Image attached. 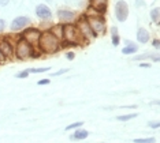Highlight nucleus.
Returning <instances> with one entry per match:
<instances>
[{
    "mask_svg": "<svg viewBox=\"0 0 160 143\" xmlns=\"http://www.w3.org/2000/svg\"><path fill=\"white\" fill-rule=\"evenodd\" d=\"M38 49L41 53H47V55H52L59 52L60 49V40L55 37L49 30L47 31H41L38 38V44H37Z\"/></svg>",
    "mask_w": 160,
    "mask_h": 143,
    "instance_id": "nucleus-1",
    "label": "nucleus"
},
{
    "mask_svg": "<svg viewBox=\"0 0 160 143\" xmlns=\"http://www.w3.org/2000/svg\"><path fill=\"white\" fill-rule=\"evenodd\" d=\"M14 53L18 60H28L30 57H34V46H32L28 41H25L19 37V40L17 41V45L14 48Z\"/></svg>",
    "mask_w": 160,
    "mask_h": 143,
    "instance_id": "nucleus-2",
    "label": "nucleus"
},
{
    "mask_svg": "<svg viewBox=\"0 0 160 143\" xmlns=\"http://www.w3.org/2000/svg\"><path fill=\"white\" fill-rule=\"evenodd\" d=\"M85 17L94 37H100L107 31V26H105V21L103 17L100 15H85Z\"/></svg>",
    "mask_w": 160,
    "mask_h": 143,
    "instance_id": "nucleus-3",
    "label": "nucleus"
},
{
    "mask_svg": "<svg viewBox=\"0 0 160 143\" xmlns=\"http://www.w3.org/2000/svg\"><path fill=\"white\" fill-rule=\"evenodd\" d=\"M75 27L78 29L79 34H81V37L83 38V41H85L86 44H88L90 40L94 38V36H93L92 30H90L89 23H88V21H86V17L85 15L79 17L78 19H77V22H75Z\"/></svg>",
    "mask_w": 160,
    "mask_h": 143,
    "instance_id": "nucleus-4",
    "label": "nucleus"
},
{
    "mask_svg": "<svg viewBox=\"0 0 160 143\" xmlns=\"http://www.w3.org/2000/svg\"><path fill=\"white\" fill-rule=\"evenodd\" d=\"M40 34H41V31H40L38 29L29 27V29H26V30L22 31V34H21V38L25 40V41H28L32 46H37Z\"/></svg>",
    "mask_w": 160,
    "mask_h": 143,
    "instance_id": "nucleus-5",
    "label": "nucleus"
},
{
    "mask_svg": "<svg viewBox=\"0 0 160 143\" xmlns=\"http://www.w3.org/2000/svg\"><path fill=\"white\" fill-rule=\"evenodd\" d=\"M115 17L119 22H125L129 17V6L125 0H119L115 4Z\"/></svg>",
    "mask_w": 160,
    "mask_h": 143,
    "instance_id": "nucleus-6",
    "label": "nucleus"
},
{
    "mask_svg": "<svg viewBox=\"0 0 160 143\" xmlns=\"http://www.w3.org/2000/svg\"><path fill=\"white\" fill-rule=\"evenodd\" d=\"M0 52H2L4 59H11L14 55V46L8 38H2L0 40Z\"/></svg>",
    "mask_w": 160,
    "mask_h": 143,
    "instance_id": "nucleus-7",
    "label": "nucleus"
},
{
    "mask_svg": "<svg viewBox=\"0 0 160 143\" xmlns=\"http://www.w3.org/2000/svg\"><path fill=\"white\" fill-rule=\"evenodd\" d=\"M108 0H89V8L96 11L97 15H101L107 11Z\"/></svg>",
    "mask_w": 160,
    "mask_h": 143,
    "instance_id": "nucleus-8",
    "label": "nucleus"
},
{
    "mask_svg": "<svg viewBox=\"0 0 160 143\" xmlns=\"http://www.w3.org/2000/svg\"><path fill=\"white\" fill-rule=\"evenodd\" d=\"M29 23H30V19H29L28 17H17V18H14V21L11 22V30L19 31L26 27Z\"/></svg>",
    "mask_w": 160,
    "mask_h": 143,
    "instance_id": "nucleus-9",
    "label": "nucleus"
},
{
    "mask_svg": "<svg viewBox=\"0 0 160 143\" xmlns=\"http://www.w3.org/2000/svg\"><path fill=\"white\" fill-rule=\"evenodd\" d=\"M36 15L42 21H49L52 18V12L47 4H38L36 7Z\"/></svg>",
    "mask_w": 160,
    "mask_h": 143,
    "instance_id": "nucleus-10",
    "label": "nucleus"
},
{
    "mask_svg": "<svg viewBox=\"0 0 160 143\" xmlns=\"http://www.w3.org/2000/svg\"><path fill=\"white\" fill-rule=\"evenodd\" d=\"M58 18L64 23H70L71 21L75 19V14L70 10H59L58 11Z\"/></svg>",
    "mask_w": 160,
    "mask_h": 143,
    "instance_id": "nucleus-11",
    "label": "nucleus"
},
{
    "mask_svg": "<svg viewBox=\"0 0 160 143\" xmlns=\"http://www.w3.org/2000/svg\"><path fill=\"white\" fill-rule=\"evenodd\" d=\"M149 40H151V34H149V31L147 29L144 27H140L137 30V41L140 44H147Z\"/></svg>",
    "mask_w": 160,
    "mask_h": 143,
    "instance_id": "nucleus-12",
    "label": "nucleus"
},
{
    "mask_svg": "<svg viewBox=\"0 0 160 143\" xmlns=\"http://www.w3.org/2000/svg\"><path fill=\"white\" fill-rule=\"evenodd\" d=\"M125 48L122 49V53L123 55H134L138 50V46L136 45L134 42H130V41H125Z\"/></svg>",
    "mask_w": 160,
    "mask_h": 143,
    "instance_id": "nucleus-13",
    "label": "nucleus"
},
{
    "mask_svg": "<svg viewBox=\"0 0 160 143\" xmlns=\"http://www.w3.org/2000/svg\"><path fill=\"white\" fill-rule=\"evenodd\" d=\"M88 135H89V132L86 130H77L70 138L72 139V141H82V139L88 138Z\"/></svg>",
    "mask_w": 160,
    "mask_h": 143,
    "instance_id": "nucleus-14",
    "label": "nucleus"
},
{
    "mask_svg": "<svg viewBox=\"0 0 160 143\" xmlns=\"http://www.w3.org/2000/svg\"><path fill=\"white\" fill-rule=\"evenodd\" d=\"M111 37H112V45H114V46H118L119 42H121V38H119L118 29H116L115 26L111 27Z\"/></svg>",
    "mask_w": 160,
    "mask_h": 143,
    "instance_id": "nucleus-15",
    "label": "nucleus"
},
{
    "mask_svg": "<svg viewBox=\"0 0 160 143\" xmlns=\"http://www.w3.org/2000/svg\"><path fill=\"white\" fill-rule=\"evenodd\" d=\"M49 31L52 33L55 37L62 40V37H63V25H56V26H53L52 30H49Z\"/></svg>",
    "mask_w": 160,
    "mask_h": 143,
    "instance_id": "nucleus-16",
    "label": "nucleus"
},
{
    "mask_svg": "<svg viewBox=\"0 0 160 143\" xmlns=\"http://www.w3.org/2000/svg\"><path fill=\"white\" fill-rule=\"evenodd\" d=\"M151 18H152V21H153L156 25H159V22H160V10H159V7H155V8L151 11Z\"/></svg>",
    "mask_w": 160,
    "mask_h": 143,
    "instance_id": "nucleus-17",
    "label": "nucleus"
},
{
    "mask_svg": "<svg viewBox=\"0 0 160 143\" xmlns=\"http://www.w3.org/2000/svg\"><path fill=\"white\" fill-rule=\"evenodd\" d=\"M137 116H138L137 113H130V115L118 116V117H116V120H119V122H129V120H132V119H136Z\"/></svg>",
    "mask_w": 160,
    "mask_h": 143,
    "instance_id": "nucleus-18",
    "label": "nucleus"
},
{
    "mask_svg": "<svg viewBox=\"0 0 160 143\" xmlns=\"http://www.w3.org/2000/svg\"><path fill=\"white\" fill-rule=\"evenodd\" d=\"M134 143H155V138H137L133 141Z\"/></svg>",
    "mask_w": 160,
    "mask_h": 143,
    "instance_id": "nucleus-19",
    "label": "nucleus"
},
{
    "mask_svg": "<svg viewBox=\"0 0 160 143\" xmlns=\"http://www.w3.org/2000/svg\"><path fill=\"white\" fill-rule=\"evenodd\" d=\"M49 67H40V68H30L29 72H33V74H41V72H48Z\"/></svg>",
    "mask_w": 160,
    "mask_h": 143,
    "instance_id": "nucleus-20",
    "label": "nucleus"
},
{
    "mask_svg": "<svg viewBox=\"0 0 160 143\" xmlns=\"http://www.w3.org/2000/svg\"><path fill=\"white\" fill-rule=\"evenodd\" d=\"M83 126V123L82 122H77V123H72L70 124V126H67L66 127V131H70V130H75V128H78V127H82Z\"/></svg>",
    "mask_w": 160,
    "mask_h": 143,
    "instance_id": "nucleus-21",
    "label": "nucleus"
},
{
    "mask_svg": "<svg viewBox=\"0 0 160 143\" xmlns=\"http://www.w3.org/2000/svg\"><path fill=\"white\" fill-rule=\"evenodd\" d=\"M29 74H30V72H29V69H25V71H22V72H18L15 76H17V78H19V79H25V78H28V76H29Z\"/></svg>",
    "mask_w": 160,
    "mask_h": 143,
    "instance_id": "nucleus-22",
    "label": "nucleus"
},
{
    "mask_svg": "<svg viewBox=\"0 0 160 143\" xmlns=\"http://www.w3.org/2000/svg\"><path fill=\"white\" fill-rule=\"evenodd\" d=\"M149 56H151V55H149V53H144V55H138V56H136V57H133V60H134V61H138V60H145V59H149Z\"/></svg>",
    "mask_w": 160,
    "mask_h": 143,
    "instance_id": "nucleus-23",
    "label": "nucleus"
},
{
    "mask_svg": "<svg viewBox=\"0 0 160 143\" xmlns=\"http://www.w3.org/2000/svg\"><path fill=\"white\" fill-rule=\"evenodd\" d=\"M67 71H68V68H62L58 72H52V76H60V75H63L64 72H67Z\"/></svg>",
    "mask_w": 160,
    "mask_h": 143,
    "instance_id": "nucleus-24",
    "label": "nucleus"
},
{
    "mask_svg": "<svg viewBox=\"0 0 160 143\" xmlns=\"http://www.w3.org/2000/svg\"><path fill=\"white\" fill-rule=\"evenodd\" d=\"M148 126L151 127V128H159L160 127V123L159 122H149Z\"/></svg>",
    "mask_w": 160,
    "mask_h": 143,
    "instance_id": "nucleus-25",
    "label": "nucleus"
},
{
    "mask_svg": "<svg viewBox=\"0 0 160 143\" xmlns=\"http://www.w3.org/2000/svg\"><path fill=\"white\" fill-rule=\"evenodd\" d=\"M48 83H49V79H40L37 82V85L38 86H45V85H48Z\"/></svg>",
    "mask_w": 160,
    "mask_h": 143,
    "instance_id": "nucleus-26",
    "label": "nucleus"
},
{
    "mask_svg": "<svg viewBox=\"0 0 160 143\" xmlns=\"http://www.w3.org/2000/svg\"><path fill=\"white\" fill-rule=\"evenodd\" d=\"M149 59H151L152 61H155V63H159V61H160L159 55H151V56H149Z\"/></svg>",
    "mask_w": 160,
    "mask_h": 143,
    "instance_id": "nucleus-27",
    "label": "nucleus"
},
{
    "mask_svg": "<svg viewBox=\"0 0 160 143\" xmlns=\"http://www.w3.org/2000/svg\"><path fill=\"white\" fill-rule=\"evenodd\" d=\"M152 45H153L155 49H159V48H160V41H159V38H155L153 41H152Z\"/></svg>",
    "mask_w": 160,
    "mask_h": 143,
    "instance_id": "nucleus-28",
    "label": "nucleus"
},
{
    "mask_svg": "<svg viewBox=\"0 0 160 143\" xmlns=\"http://www.w3.org/2000/svg\"><path fill=\"white\" fill-rule=\"evenodd\" d=\"M4 29H6V22H4V19L0 18V33L4 31Z\"/></svg>",
    "mask_w": 160,
    "mask_h": 143,
    "instance_id": "nucleus-29",
    "label": "nucleus"
},
{
    "mask_svg": "<svg viewBox=\"0 0 160 143\" xmlns=\"http://www.w3.org/2000/svg\"><path fill=\"white\" fill-rule=\"evenodd\" d=\"M66 57L68 59V60H72V59L75 57V53H74V52H67V53H66Z\"/></svg>",
    "mask_w": 160,
    "mask_h": 143,
    "instance_id": "nucleus-30",
    "label": "nucleus"
},
{
    "mask_svg": "<svg viewBox=\"0 0 160 143\" xmlns=\"http://www.w3.org/2000/svg\"><path fill=\"white\" fill-rule=\"evenodd\" d=\"M10 3V0H0V6H7Z\"/></svg>",
    "mask_w": 160,
    "mask_h": 143,
    "instance_id": "nucleus-31",
    "label": "nucleus"
},
{
    "mask_svg": "<svg viewBox=\"0 0 160 143\" xmlns=\"http://www.w3.org/2000/svg\"><path fill=\"white\" fill-rule=\"evenodd\" d=\"M144 4V0H136V6L137 7H140V6H142Z\"/></svg>",
    "mask_w": 160,
    "mask_h": 143,
    "instance_id": "nucleus-32",
    "label": "nucleus"
},
{
    "mask_svg": "<svg viewBox=\"0 0 160 143\" xmlns=\"http://www.w3.org/2000/svg\"><path fill=\"white\" fill-rule=\"evenodd\" d=\"M140 67H144V68H148V67H149V64H148V63H141V64H140Z\"/></svg>",
    "mask_w": 160,
    "mask_h": 143,
    "instance_id": "nucleus-33",
    "label": "nucleus"
},
{
    "mask_svg": "<svg viewBox=\"0 0 160 143\" xmlns=\"http://www.w3.org/2000/svg\"><path fill=\"white\" fill-rule=\"evenodd\" d=\"M6 60V59L4 57H3V55H2V52H0V63H3V61H4Z\"/></svg>",
    "mask_w": 160,
    "mask_h": 143,
    "instance_id": "nucleus-34",
    "label": "nucleus"
}]
</instances>
